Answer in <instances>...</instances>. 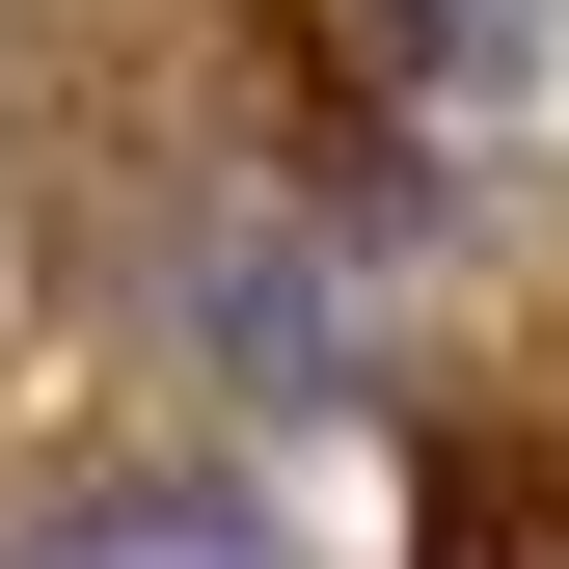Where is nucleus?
Returning a JSON list of instances; mask_svg holds the SVG:
<instances>
[{
  "mask_svg": "<svg viewBox=\"0 0 569 569\" xmlns=\"http://www.w3.org/2000/svg\"><path fill=\"white\" fill-rule=\"evenodd\" d=\"M407 569H569V435L542 407H407Z\"/></svg>",
  "mask_w": 569,
  "mask_h": 569,
  "instance_id": "obj_2",
  "label": "nucleus"
},
{
  "mask_svg": "<svg viewBox=\"0 0 569 569\" xmlns=\"http://www.w3.org/2000/svg\"><path fill=\"white\" fill-rule=\"evenodd\" d=\"M136 299H163V352L218 380V435H326V407H380L352 244L299 218V190H244V163H136Z\"/></svg>",
  "mask_w": 569,
  "mask_h": 569,
  "instance_id": "obj_1",
  "label": "nucleus"
},
{
  "mask_svg": "<svg viewBox=\"0 0 569 569\" xmlns=\"http://www.w3.org/2000/svg\"><path fill=\"white\" fill-rule=\"evenodd\" d=\"M54 218H82V28L0 0V244H54Z\"/></svg>",
  "mask_w": 569,
  "mask_h": 569,
  "instance_id": "obj_3",
  "label": "nucleus"
}]
</instances>
